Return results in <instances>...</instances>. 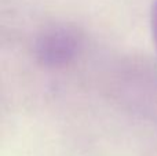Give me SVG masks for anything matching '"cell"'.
Masks as SVG:
<instances>
[{"label":"cell","instance_id":"cell-1","mask_svg":"<svg viewBox=\"0 0 157 156\" xmlns=\"http://www.w3.org/2000/svg\"><path fill=\"white\" fill-rule=\"evenodd\" d=\"M80 32L72 25H54L40 33L35 43L37 61L47 68L69 65L81 49Z\"/></svg>","mask_w":157,"mask_h":156},{"label":"cell","instance_id":"cell-2","mask_svg":"<svg viewBox=\"0 0 157 156\" xmlns=\"http://www.w3.org/2000/svg\"><path fill=\"white\" fill-rule=\"evenodd\" d=\"M150 24H152V33H153V40L156 44V51H157V0L153 3V8H152V19H150Z\"/></svg>","mask_w":157,"mask_h":156}]
</instances>
